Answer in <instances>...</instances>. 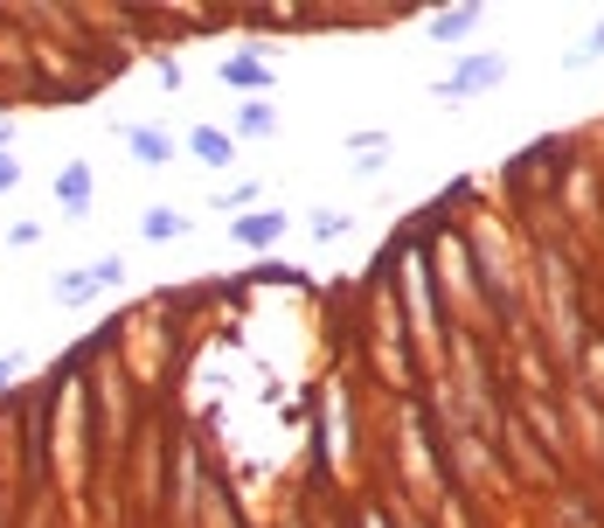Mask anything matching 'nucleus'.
<instances>
[{
    "label": "nucleus",
    "instance_id": "nucleus-1",
    "mask_svg": "<svg viewBox=\"0 0 604 528\" xmlns=\"http://www.w3.org/2000/svg\"><path fill=\"white\" fill-rule=\"evenodd\" d=\"M119 285H125V257L112 251V257L76 264V272H57V278H49V293H57V306H91L104 293H119Z\"/></svg>",
    "mask_w": 604,
    "mask_h": 528
},
{
    "label": "nucleus",
    "instance_id": "nucleus-2",
    "mask_svg": "<svg viewBox=\"0 0 604 528\" xmlns=\"http://www.w3.org/2000/svg\"><path fill=\"white\" fill-rule=\"evenodd\" d=\"M501 77H508V63H501V57H465V63L438 84V98H444V104H459V98H472V91H493Z\"/></svg>",
    "mask_w": 604,
    "mask_h": 528
},
{
    "label": "nucleus",
    "instance_id": "nucleus-3",
    "mask_svg": "<svg viewBox=\"0 0 604 528\" xmlns=\"http://www.w3.org/2000/svg\"><path fill=\"white\" fill-rule=\"evenodd\" d=\"M285 223H293L285 209H250V216H236V223H229V236H236L244 251H272L278 236H285Z\"/></svg>",
    "mask_w": 604,
    "mask_h": 528
},
{
    "label": "nucleus",
    "instance_id": "nucleus-4",
    "mask_svg": "<svg viewBox=\"0 0 604 528\" xmlns=\"http://www.w3.org/2000/svg\"><path fill=\"white\" fill-rule=\"evenodd\" d=\"M112 132H119L125 146H133V161H140V167H167V161H174V140H167L161 125H112Z\"/></svg>",
    "mask_w": 604,
    "mask_h": 528
},
{
    "label": "nucleus",
    "instance_id": "nucleus-5",
    "mask_svg": "<svg viewBox=\"0 0 604 528\" xmlns=\"http://www.w3.org/2000/svg\"><path fill=\"white\" fill-rule=\"evenodd\" d=\"M57 202H63V216H70V223H84V216H91V167H84V161H70V167L57 174Z\"/></svg>",
    "mask_w": 604,
    "mask_h": 528
},
{
    "label": "nucleus",
    "instance_id": "nucleus-6",
    "mask_svg": "<svg viewBox=\"0 0 604 528\" xmlns=\"http://www.w3.org/2000/svg\"><path fill=\"white\" fill-rule=\"evenodd\" d=\"M188 153H195L202 167H229V161H236V140H229L223 125H195V132H188Z\"/></svg>",
    "mask_w": 604,
    "mask_h": 528
},
{
    "label": "nucleus",
    "instance_id": "nucleus-7",
    "mask_svg": "<svg viewBox=\"0 0 604 528\" xmlns=\"http://www.w3.org/2000/svg\"><path fill=\"white\" fill-rule=\"evenodd\" d=\"M272 132H278V104H265V98L236 104V125H229V140H272Z\"/></svg>",
    "mask_w": 604,
    "mask_h": 528
},
{
    "label": "nucleus",
    "instance_id": "nucleus-8",
    "mask_svg": "<svg viewBox=\"0 0 604 528\" xmlns=\"http://www.w3.org/2000/svg\"><path fill=\"white\" fill-rule=\"evenodd\" d=\"M140 236H146V244H174V236H188V216L167 209V202H153L146 216H140Z\"/></svg>",
    "mask_w": 604,
    "mask_h": 528
},
{
    "label": "nucleus",
    "instance_id": "nucleus-9",
    "mask_svg": "<svg viewBox=\"0 0 604 528\" xmlns=\"http://www.w3.org/2000/svg\"><path fill=\"white\" fill-rule=\"evenodd\" d=\"M223 84H236V91H272V70L257 63V57H223Z\"/></svg>",
    "mask_w": 604,
    "mask_h": 528
},
{
    "label": "nucleus",
    "instance_id": "nucleus-10",
    "mask_svg": "<svg viewBox=\"0 0 604 528\" xmlns=\"http://www.w3.org/2000/svg\"><path fill=\"white\" fill-rule=\"evenodd\" d=\"M480 29V8H452V14H431V42H465Z\"/></svg>",
    "mask_w": 604,
    "mask_h": 528
},
{
    "label": "nucleus",
    "instance_id": "nucleus-11",
    "mask_svg": "<svg viewBox=\"0 0 604 528\" xmlns=\"http://www.w3.org/2000/svg\"><path fill=\"white\" fill-rule=\"evenodd\" d=\"M597 57H604V29H591L584 42H576L570 57H563V70H584V63H597Z\"/></svg>",
    "mask_w": 604,
    "mask_h": 528
},
{
    "label": "nucleus",
    "instance_id": "nucleus-12",
    "mask_svg": "<svg viewBox=\"0 0 604 528\" xmlns=\"http://www.w3.org/2000/svg\"><path fill=\"white\" fill-rule=\"evenodd\" d=\"M320 244H334V236H348V216H334V209H313V223H306Z\"/></svg>",
    "mask_w": 604,
    "mask_h": 528
},
{
    "label": "nucleus",
    "instance_id": "nucleus-13",
    "mask_svg": "<svg viewBox=\"0 0 604 528\" xmlns=\"http://www.w3.org/2000/svg\"><path fill=\"white\" fill-rule=\"evenodd\" d=\"M250 202H257L250 181H236V189H223V195H216V209H250Z\"/></svg>",
    "mask_w": 604,
    "mask_h": 528
},
{
    "label": "nucleus",
    "instance_id": "nucleus-14",
    "mask_svg": "<svg viewBox=\"0 0 604 528\" xmlns=\"http://www.w3.org/2000/svg\"><path fill=\"white\" fill-rule=\"evenodd\" d=\"M8 189H21V161H14V153H0V195H8Z\"/></svg>",
    "mask_w": 604,
    "mask_h": 528
},
{
    "label": "nucleus",
    "instance_id": "nucleus-15",
    "mask_svg": "<svg viewBox=\"0 0 604 528\" xmlns=\"http://www.w3.org/2000/svg\"><path fill=\"white\" fill-rule=\"evenodd\" d=\"M153 77H161L167 91H181V63H174V57H161V63H153Z\"/></svg>",
    "mask_w": 604,
    "mask_h": 528
},
{
    "label": "nucleus",
    "instance_id": "nucleus-16",
    "mask_svg": "<svg viewBox=\"0 0 604 528\" xmlns=\"http://www.w3.org/2000/svg\"><path fill=\"white\" fill-rule=\"evenodd\" d=\"M14 146V112H0V153Z\"/></svg>",
    "mask_w": 604,
    "mask_h": 528
},
{
    "label": "nucleus",
    "instance_id": "nucleus-17",
    "mask_svg": "<svg viewBox=\"0 0 604 528\" xmlns=\"http://www.w3.org/2000/svg\"><path fill=\"white\" fill-rule=\"evenodd\" d=\"M14 368H21V362H14V355H0V383H8V376H14Z\"/></svg>",
    "mask_w": 604,
    "mask_h": 528
}]
</instances>
